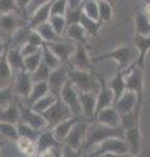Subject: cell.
<instances>
[{"mask_svg":"<svg viewBox=\"0 0 150 157\" xmlns=\"http://www.w3.org/2000/svg\"><path fill=\"white\" fill-rule=\"evenodd\" d=\"M63 102L69 107V110L72 111V114L76 117H84L82 115V110H81V104H80V96H79V90L73 86V84L68 80L65 82L64 88L60 92L59 96Z\"/></svg>","mask_w":150,"mask_h":157,"instance_id":"11","label":"cell"},{"mask_svg":"<svg viewBox=\"0 0 150 157\" xmlns=\"http://www.w3.org/2000/svg\"><path fill=\"white\" fill-rule=\"evenodd\" d=\"M57 144H61L59 140L55 137L54 132H52V128L47 127V128L42 130L38 135L37 140H35V155L37 156H43V153L50 149L51 147L57 145Z\"/></svg>","mask_w":150,"mask_h":157,"instance_id":"15","label":"cell"},{"mask_svg":"<svg viewBox=\"0 0 150 157\" xmlns=\"http://www.w3.org/2000/svg\"><path fill=\"white\" fill-rule=\"evenodd\" d=\"M56 98H57V96L52 94V93H47L46 96H43V97L39 98V100H37L30 107H31V109L34 110V111L42 114V113H45V111L48 109V107H50L52 104H54V102L56 101Z\"/></svg>","mask_w":150,"mask_h":157,"instance_id":"36","label":"cell"},{"mask_svg":"<svg viewBox=\"0 0 150 157\" xmlns=\"http://www.w3.org/2000/svg\"><path fill=\"white\" fill-rule=\"evenodd\" d=\"M124 137V131L120 126L118 127H108L104 124H101L98 122H94L93 124H89L88 134H86V140L82 149H90L94 148L97 144L103 141L108 137Z\"/></svg>","mask_w":150,"mask_h":157,"instance_id":"3","label":"cell"},{"mask_svg":"<svg viewBox=\"0 0 150 157\" xmlns=\"http://www.w3.org/2000/svg\"><path fill=\"white\" fill-rule=\"evenodd\" d=\"M12 85H13L14 96L18 97L20 100H26L29 93H30V90H31V85H33L30 73H29L27 71H25V70L14 73Z\"/></svg>","mask_w":150,"mask_h":157,"instance_id":"13","label":"cell"},{"mask_svg":"<svg viewBox=\"0 0 150 157\" xmlns=\"http://www.w3.org/2000/svg\"><path fill=\"white\" fill-rule=\"evenodd\" d=\"M41 62H42V50H38L34 54L24 56V70L27 71L29 73H31L41 64Z\"/></svg>","mask_w":150,"mask_h":157,"instance_id":"38","label":"cell"},{"mask_svg":"<svg viewBox=\"0 0 150 157\" xmlns=\"http://www.w3.org/2000/svg\"><path fill=\"white\" fill-rule=\"evenodd\" d=\"M0 136H2L4 140L16 141L18 137L17 124L8 123V122H0Z\"/></svg>","mask_w":150,"mask_h":157,"instance_id":"37","label":"cell"},{"mask_svg":"<svg viewBox=\"0 0 150 157\" xmlns=\"http://www.w3.org/2000/svg\"><path fill=\"white\" fill-rule=\"evenodd\" d=\"M67 0H52L51 3V14L57 16H65L67 13Z\"/></svg>","mask_w":150,"mask_h":157,"instance_id":"45","label":"cell"},{"mask_svg":"<svg viewBox=\"0 0 150 157\" xmlns=\"http://www.w3.org/2000/svg\"><path fill=\"white\" fill-rule=\"evenodd\" d=\"M20 121V111H18L17 102L14 100L12 104L4 107H0V122H8V123H17Z\"/></svg>","mask_w":150,"mask_h":157,"instance_id":"29","label":"cell"},{"mask_svg":"<svg viewBox=\"0 0 150 157\" xmlns=\"http://www.w3.org/2000/svg\"><path fill=\"white\" fill-rule=\"evenodd\" d=\"M50 2H52V0H30L29 6L26 7V14H27V16H30V13L34 12L38 7L43 6V4H47Z\"/></svg>","mask_w":150,"mask_h":157,"instance_id":"49","label":"cell"},{"mask_svg":"<svg viewBox=\"0 0 150 157\" xmlns=\"http://www.w3.org/2000/svg\"><path fill=\"white\" fill-rule=\"evenodd\" d=\"M68 80H69V76H68V66L67 64H61L57 68H55V70H51L50 76H48V80H47L50 93L59 97L61 89L64 88L65 82Z\"/></svg>","mask_w":150,"mask_h":157,"instance_id":"12","label":"cell"},{"mask_svg":"<svg viewBox=\"0 0 150 157\" xmlns=\"http://www.w3.org/2000/svg\"><path fill=\"white\" fill-rule=\"evenodd\" d=\"M106 84H107V86L110 88L111 90H112L115 100H116V98H119L124 93V90L127 89V86H125L124 72L123 71H118V72H116V75L111 78L108 82H106Z\"/></svg>","mask_w":150,"mask_h":157,"instance_id":"30","label":"cell"},{"mask_svg":"<svg viewBox=\"0 0 150 157\" xmlns=\"http://www.w3.org/2000/svg\"><path fill=\"white\" fill-rule=\"evenodd\" d=\"M14 73L7 60V50L0 55V88L11 85L13 82Z\"/></svg>","mask_w":150,"mask_h":157,"instance_id":"26","label":"cell"},{"mask_svg":"<svg viewBox=\"0 0 150 157\" xmlns=\"http://www.w3.org/2000/svg\"><path fill=\"white\" fill-rule=\"evenodd\" d=\"M134 32L141 36H150V18L145 11H134Z\"/></svg>","mask_w":150,"mask_h":157,"instance_id":"25","label":"cell"},{"mask_svg":"<svg viewBox=\"0 0 150 157\" xmlns=\"http://www.w3.org/2000/svg\"><path fill=\"white\" fill-rule=\"evenodd\" d=\"M86 47L88 46L81 45V43H75V51L72 52L67 66L73 70H91L93 63Z\"/></svg>","mask_w":150,"mask_h":157,"instance_id":"10","label":"cell"},{"mask_svg":"<svg viewBox=\"0 0 150 157\" xmlns=\"http://www.w3.org/2000/svg\"><path fill=\"white\" fill-rule=\"evenodd\" d=\"M8 45H9V42H7V43H3V42H0V55L7 50V47H8Z\"/></svg>","mask_w":150,"mask_h":157,"instance_id":"53","label":"cell"},{"mask_svg":"<svg viewBox=\"0 0 150 157\" xmlns=\"http://www.w3.org/2000/svg\"><path fill=\"white\" fill-rule=\"evenodd\" d=\"M80 25L84 28V30L88 33V36L98 37L102 24H101L99 21H97V20H93V18H90L88 16H85V14L82 13L81 17H80Z\"/></svg>","mask_w":150,"mask_h":157,"instance_id":"33","label":"cell"},{"mask_svg":"<svg viewBox=\"0 0 150 157\" xmlns=\"http://www.w3.org/2000/svg\"><path fill=\"white\" fill-rule=\"evenodd\" d=\"M46 45L51 48V51L60 59V62L63 64H67L69 60V58L72 55V52L75 51V43H69V42H64L59 39V41H54V42H48Z\"/></svg>","mask_w":150,"mask_h":157,"instance_id":"18","label":"cell"},{"mask_svg":"<svg viewBox=\"0 0 150 157\" xmlns=\"http://www.w3.org/2000/svg\"><path fill=\"white\" fill-rule=\"evenodd\" d=\"M82 14V8L81 9H75V11H71V9H67V13H65V20H67V24H77L80 22V17Z\"/></svg>","mask_w":150,"mask_h":157,"instance_id":"46","label":"cell"},{"mask_svg":"<svg viewBox=\"0 0 150 157\" xmlns=\"http://www.w3.org/2000/svg\"><path fill=\"white\" fill-rule=\"evenodd\" d=\"M4 144V140H0V152H2V147Z\"/></svg>","mask_w":150,"mask_h":157,"instance_id":"56","label":"cell"},{"mask_svg":"<svg viewBox=\"0 0 150 157\" xmlns=\"http://www.w3.org/2000/svg\"><path fill=\"white\" fill-rule=\"evenodd\" d=\"M42 115L47 122V127H50V128H52V127L57 124L59 122L73 117L72 111L69 110V107L63 102L60 97H57L54 104L48 107L45 113H42Z\"/></svg>","mask_w":150,"mask_h":157,"instance_id":"7","label":"cell"},{"mask_svg":"<svg viewBox=\"0 0 150 157\" xmlns=\"http://www.w3.org/2000/svg\"><path fill=\"white\" fill-rule=\"evenodd\" d=\"M47 93H50V89H48V84L47 81H38V82H33L31 85V90L29 93V96L26 100H22L26 105L31 106L37 100H39L41 97L46 96Z\"/></svg>","mask_w":150,"mask_h":157,"instance_id":"28","label":"cell"},{"mask_svg":"<svg viewBox=\"0 0 150 157\" xmlns=\"http://www.w3.org/2000/svg\"><path fill=\"white\" fill-rule=\"evenodd\" d=\"M41 47L42 46H35V45H33V43H30V42H25L20 47V51L22 54V56H26V55H30V54L37 52L38 50H41Z\"/></svg>","mask_w":150,"mask_h":157,"instance_id":"48","label":"cell"},{"mask_svg":"<svg viewBox=\"0 0 150 157\" xmlns=\"http://www.w3.org/2000/svg\"><path fill=\"white\" fill-rule=\"evenodd\" d=\"M82 4H84V0H67V7L71 11H75V9H81Z\"/></svg>","mask_w":150,"mask_h":157,"instance_id":"52","label":"cell"},{"mask_svg":"<svg viewBox=\"0 0 150 157\" xmlns=\"http://www.w3.org/2000/svg\"><path fill=\"white\" fill-rule=\"evenodd\" d=\"M97 93L93 92H79L80 96V104L82 115L86 119H94L95 114V102H97Z\"/></svg>","mask_w":150,"mask_h":157,"instance_id":"20","label":"cell"},{"mask_svg":"<svg viewBox=\"0 0 150 157\" xmlns=\"http://www.w3.org/2000/svg\"><path fill=\"white\" fill-rule=\"evenodd\" d=\"M41 50H42V62L45 63L50 70H55V68H57L59 66L63 64V63L60 62V59L51 51V48L48 47L46 43H43L42 45Z\"/></svg>","mask_w":150,"mask_h":157,"instance_id":"34","label":"cell"},{"mask_svg":"<svg viewBox=\"0 0 150 157\" xmlns=\"http://www.w3.org/2000/svg\"><path fill=\"white\" fill-rule=\"evenodd\" d=\"M97 2H101V0H97ZM102 2H108V3H111V4H114L115 6V0H102Z\"/></svg>","mask_w":150,"mask_h":157,"instance_id":"55","label":"cell"},{"mask_svg":"<svg viewBox=\"0 0 150 157\" xmlns=\"http://www.w3.org/2000/svg\"><path fill=\"white\" fill-rule=\"evenodd\" d=\"M137 105H142V100H140L134 92L125 89L123 94L115 100L112 106L118 110L119 114H125V113L134 110Z\"/></svg>","mask_w":150,"mask_h":157,"instance_id":"14","label":"cell"},{"mask_svg":"<svg viewBox=\"0 0 150 157\" xmlns=\"http://www.w3.org/2000/svg\"><path fill=\"white\" fill-rule=\"evenodd\" d=\"M51 3H47V4H43V6L38 7L34 12L30 13L27 20V26L30 29H34L35 26H38L39 24L42 22H46L48 21V18L51 16Z\"/></svg>","mask_w":150,"mask_h":157,"instance_id":"22","label":"cell"},{"mask_svg":"<svg viewBox=\"0 0 150 157\" xmlns=\"http://www.w3.org/2000/svg\"><path fill=\"white\" fill-rule=\"evenodd\" d=\"M133 43L134 48L137 50L136 64L140 67H145V59H146L148 52L150 51V36H141V34L134 33Z\"/></svg>","mask_w":150,"mask_h":157,"instance_id":"19","label":"cell"},{"mask_svg":"<svg viewBox=\"0 0 150 157\" xmlns=\"http://www.w3.org/2000/svg\"><path fill=\"white\" fill-rule=\"evenodd\" d=\"M129 155L128 145L124 137H108L94 147L90 156H125Z\"/></svg>","mask_w":150,"mask_h":157,"instance_id":"4","label":"cell"},{"mask_svg":"<svg viewBox=\"0 0 150 157\" xmlns=\"http://www.w3.org/2000/svg\"><path fill=\"white\" fill-rule=\"evenodd\" d=\"M68 76L79 92L97 93L101 88V76L91 72V70H73L68 67Z\"/></svg>","mask_w":150,"mask_h":157,"instance_id":"2","label":"cell"},{"mask_svg":"<svg viewBox=\"0 0 150 157\" xmlns=\"http://www.w3.org/2000/svg\"><path fill=\"white\" fill-rule=\"evenodd\" d=\"M18 12L14 0H0V13Z\"/></svg>","mask_w":150,"mask_h":157,"instance_id":"47","label":"cell"},{"mask_svg":"<svg viewBox=\"0 0 150 157\" xmlns=\"http://www.w3.org/2000/svg\"><path fill=\"white\" fill-rule=\"evenodd\" d=\"M27 42H30V43H33V45H35V46H42L43 43H45V42H43V39H42V37L39 36V33H38L35 29H31V30H30Z\"/></svg>","mask_w":150,"mask_h":157,"instance_id":"50","label":"cell"},{"mask_svg":"<svg viewBox=\"0 0 150 157\" xmlns=\"http://www.w3.org/2000/svg\"><path fill=\"white\" fill-rule=\"evenodd\" d=\"M48 22L51 24L52 29L56 32L57 36H61L64 34L65 30H67V20H65V16H57V14H51L50 18H48Z\"/></svg>","mask_w":150,"mask_h":157,"instance_id":"41","label":"cell"},{"mask_svg":"<svg viewBox=\"0 0 150 157\" xmlns=\"http://www.w3.org/2000/svg\"><path fill=\"white\" fill-rule=\"evenodd\" d=\"M7 60L11 66L13 73H17L24 70V56L20 51V47L9 46L7 47Z\"/></svg>","mask_w":150,"mask_h":157,"instance_id":"23","label":"cell"},{"mask_svg":"<svg viewBox=\"0 0 150 157\" xmlns=\"http://www.w3.org/2000/svg\"><path fill=\"white\" fill-rule=\"evenodd\" d=\"M124 72L125 86L128 90L134 92L138 96L140 100H142L144 96V67L136 64V62L132 66H129Z\"/></svg>","mask_w":150,"mask_h":157,"instance_id":"6","label":"cell"},{"mask_svg":"<svg viewBox=\"0 0 150 157\" xmlns=\"http://www.w3.org/2000/svg\"><path fill=\"white\" fill-rule=\"evenodd\" d=\"M0 140H4V139H3V137H2V136H0Z\"/></svg>","mask_w":150,"mask_h":157,"instance_id":"58","label":"cell"},{"mask_svg":"<svg viewBox=\"0 0 150 157\" xmlns=\"http://www.w3.org/2000/svg\"><path fill=\"white\" fill-rule=\"evenodd\" d=\"M14 101V92L13 85H7L0 88V107H4Z\"/></svg>","mask_w":150,"mask_h":157,"instance_id":"44","label":"cell"},{"mask_svg":"<svg viewBox=\"0 0 150 157\" xmlns=\"http://www.w3.org/2000/svg\"><path fill=\"white\" fill-rule=\"evenodd\" d=\"M80 118H81V117L73 115V117L68 118V119H64V121L59 122L57 124H55L54 127H52V132H54L55 137L60 141V143H63V141H64V139L67 137V135H68V132H69L71 128H72V126H73L76 122L80 119Z\"/></svg>","mask_w":150,"mask_h":157,"instance_id":"24","label":"cell"},{"mask_svg":"<svg viewBox=\"0 0 150 157\" xmlns=\"http://www.w3.org/2000/svg\"><path fill=\"white\" fill-rule=\"evenodd\" d=\"M50 72L51 70L48 68L45 63L41 62V64L38 66L34 71L30 73V77H31V81L33 82H38V81H47L48 80V76H50Z\"/></svg>","mask_w":150,"mask_h":157,"instance_id":"42","label":"cell"},{"mask_svg":"<svg viewBox=\"0 0 150 157\" xmlns=\"http://www.w3.org/2000/svg\"><path fill=\"white\" fill-rule=\"evenodd\" d=\"M82 13L93 20L99 21L98 17V2L97 0H84L82 4Z\"/></svg>","mask_w":150,"mask_h":157,"instance_id":"43","label":"cell"},{"mask_svg":"<svg viewBox=\"0 0 150 157\" xmlns=\"http://www.w3.org/2000/svg\"><path fill=\"white\" fill-rule=\"evenodd\" d=\"M89 128V119L81 117L76 123L72 126L71 131L68 132V135L64 139L63 143L69 145L71 148H73L76 152H80L84 148L85 140H86V134H88Z\"/></svg>","mask_w":150,"mask_h":157,"instance_id":"5","label":"cell"},{"mask_svg":"<svg viewBox=\"0 0 150 157\" xmlns=\"http://www.w3.org/2000/svg\"><path fill=\"white\" fill-rule=\"evenodd\" d=\"M98 17L101 24H110L114 18V4L108 2H98Z\"/></svg>","mask_w":150,"mask_h":157,"instance_id":"35","label":"cell"},{"mask_svg":"<svg viewBox=\"0 0 150 157\" xmlns=\"http://www.w3.org/2000/svg\"><path fill=\"white\" fill-rule=\"evenodd\" d=\"M14 3H16V7L18 9V12L22 13V14H26V7L29 6L30 0H14ZM26 16H27V14H26Z\"/></svg>","mask_w":150,"mask_h":157,"instance_id":"51","label":"cell"},{"mask_svg":"<svg viewBox=\"0 0 150 157\" xmlns=\"http://www.w3.org/2000/svg\"><path fill=\"white\" fill-rule=\"evenodd\" d=\"M145 13L149 16V18H150V3H148L146 6H145Z\"/></svg>","mask_w":150,"mask_h":157,"instance_id":"54","label":"cell"},{"mask_svg":"<svg viewBox=\"0 0 150 157\" xmlns=\"http://www.w3.org/2000/svg\"><path fill=\"white\" fill-rule=\"evenodd\" d=\"M16 102L18 106V111H20V121L21 122H25V123L30 124L33 128H35L37 131H42V130L47 128V122L42 114L34 111L22 100L20 101V98L16 100Z\"/></svg>","mask_w":150,"mask_h":157,"instance_id":"8","label":"cell"},{"mask_svg":"<svg viewBox=\"0 0 150 157\" xmlns=\"http://www.w3.org/2000/svg\"><path fill=\"white\" fill-rule=\"evenodd\" d=\"M29 17L26 14L20 12H8L0 13V30L8 37L12 36V33L22 25H27Z\"/></svg>","mask_w":150,"mask_h":157,"instance_id":"9","label":"cell"},{"mask_svg":"<svg viewBox=\"0 0 150 157\" xmlns=\"http://www.w3.org/2000/svg\"><path fill=\"white\" fill-rule=\"evenodd\" d=\"M34 29H35L38 33H39V36L42 37V39H43V42H45V43L54 42V41H59V39H60V36H57L56 32L54 30V29H52L51 24L48 22V21L39 24V25L35 26Z\"/></svg>","mask_w":150,"mask_h":157,"instance_id":"32","label":"cell"},{"mask_svg":"<svg viewBox=\"0 0 150 157\" xmlns=\"http://www.w3.org/2000/svg\"><path fill=\"white\" fill-rule=\"evenodd\" d=\"M94 121L108 127H118L120 126V114L114 106H110L101 110L99 113H97L94 117Z\"/></svg>","mask_w":150,"mask_h":157,"instance_id":"21","label":"cell"},{"mask_svg":"<svg viewBox=\"0 0 150 157\" xmlns=\"http://www.w3.org/2000/svg\"><path fill=\"white\" fill-rule=\"evenodd\" d=\"M145 2V4H148V3H150V0H144Z\"/></svg>","mask_w":150,"mask_h":157,"instance_id":"57","label":"cell"},{"mask_svg":"<svg viewBox=\"0 0 150 157\" xmlns=\"http://www.w3.org/2000/svg\"><path fill=\"white\" fill-rule=\"evenodd\" d=\"M14 143L17 144L18 151L22 152L24 155H27V156L35 155V141L26 139V137H22V136H18Z\"/></svg>","mask_w":150,"mask_h":157,"instance_id":"40","label":"cell"},{"mask_svg":"<svg viewBox=\"0 0 150 157\" xmlns=\"http://www.w3.org/2000/svg\"><path fill=\"white\" fill-rule=\"evenodd\" d=\"M67 37L72 39L75 43H81V45L88 46V33L84 30V28L80 25V22L77 24H69L67 26Z\"/></svg>","mask_w":150,"mask_h":157,"instance_id":"27","label":"cell"},{"mask_svg":"<svg viewBox=\"0 0 150 157\" xmlns=\"http://www.w3.org/2000/svg\"><path fill=\"white\" fill-rule=\"evenodd\" d=\"M103 60H115L118 63V71H125L129 66H132L136 62L134 56V50L128 45L119 46L116 48H112L107 52H103L101 55H97L91 58V63H99Z\"/></svg>","mask_w":150,"mask_h":157,"instance_id":"1","label":"cell"},{"mask_svg":"<svg viewBox=\"0 0 150 157\" xmlns=\"http://www.w3.org/2000/svg\"><path fill=\"white\" fill-rule=\"evenodd\" d=\"M97 102H95V114L97 113H99L101 110L106 109V107H110L114 105V93L112 90L110 89L107 86V84L104 82V80H102V77H101V88L97 92ZM94 114V117H95Z\"/></svg>","mask_w":150,"mask_h":157,"instance_id":"17","label":"cell"},{"mask_svg":"<svg viewBox=\"0 0 150 157\" xmlns=\"http://www.w3.org/2000/svg\"><path fill=\"white\" fill-rule=\"evenodd\" d=\"M31 29L29 28L27 25H22L18 29H16L12 36L9 37V46H16V47H21L24 43L27 42L29 34H30Z\"/></svg>","mask_w":150,"mask_h":157,"instance_id":"31","label":"cell"},{"mask_svg":"<svg viewBox=\"0 0 150 157\" xmlns=\"http://www.w3.org/2000/svg\"><path fill=\"white\" fill-rule=\"evenodd\" d=\"M124 139L127 141L130 156H140L141 153V131L140 123L134 124L132 128L124 131Z\"/></svg>","mask_w":150,"mask_h":157,"instance_id":"16","label":"cell"},{"mask_svg":"<svg viewBox=\"0 0 150 157\" xmlns=\"http://www.w3.org/2000/svg\"><path fill=\"white\" fill-rule=\"evenodd\" d=\"M16 124H17L18 136L26 137V139H30V140H33V141L37 140V137H38V135H39L41 131H37L35 128H33L30 124L25 123V122H21V121H18Z\"/></svg>","mask_w":150,"mask_h":157,"instance_id":"39","label":"cell"}]
</instances>
